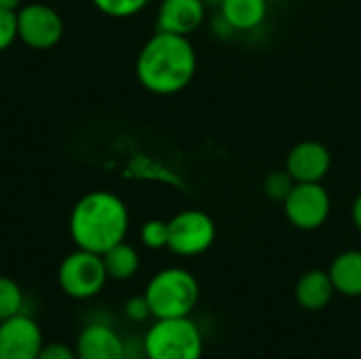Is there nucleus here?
Returning a JSON list of instances; mask_svg holds the SVG:
<instances>
[{
	"label": "nucleus",
	"instance_id": "11",
	"mask_svg": "<svg viewBox=\"0 0 361 359\" xmlns=\"http://www.w3.org/2000/svg\"><path fill=\"white\" fill-rule=\"evenodd\" d=\"M207 8L203 0H161L157 8V30L190 36L207 21Z\"/></svg>",
	"mask_w": 361,
	"mask_h": 359
},
{
	"label": "nucleus",
	"instance_id": "22",
	"mask_svg": "<svg viewBox=\"0 0 361 359\" xmlns=\"http://www.w3.org/2000/svg\"><path fill=\"white\" fill-rule=\"evenodd\" d=\"M125 317L133 324H144L152 317L150 313V307H148V300L146 296H131L127 303H125Z\"/></svg>",
	"mask_w": 361,
	"mask_h": 359
},
{
	"label": "nucleus",
	"instance_id": "6",
	"mask_svg": "<svg viewBox=\"0 0 361 359\" xmlns=\"http://www.w3.org/2000/svg\"><path fill=\"white\" fill-rule=\"evenodd\" d=\"M169 243L167 250L180 258H195L205 254L216 241V222L201 209H184L167 220Z\"/></svg>",
	"mask_w": 361,
	"mask_h": 359
},
{
	"label": "nucleus",
	"instance_id": "17",
	"mask_svg": "<svg viewBox=\"0 0 361 359\" xmlns=\"http://www.w3.org/2000/svg\"><path fill=\"white\" fill-rule=\"evenodd\" d=\"M23 305H25V298H23L19 284L11 277L0 275V322L21 313Z\"/></svg>",
	"mask_w": 361,
	"mask_h": 359
},
{
	"label": "nucleus",
	"instance_id": "24",
	"mask_svg": "<svg viewBox=\"0 0 361 359\" xmlns=\"http://www.w3.org/2000/svg\"><path fill=\"white\" fill-rule=\"evenodd\" d=\"M212 32H214V36H216V38H222V40H224V38H231V36H235V34H237V32L231 28V23H228L220 13H216V15H214V19H212Z\"/></svg>",
	"mask_w": 361,
	"mask_h": 359
},
{
	"label": "nucleus",
	"instance_id": "5",
	"mask_svg": "<svg viewBox=\"0 0 361 359\" xmlns=\"http://www.w3.org/2000/svg\"><path fill=\"white\" fill-rule=\"evenodd\" d=\"M108 281L104 258L99 254L76 248L68 254L57 269V284L61 292L74 300L95 298Z\"/></svg>",
	"mask_w": 361,
	"mask_h": 359
},
{
	"label": "nucleus",
	"instance_id": "15",
	"mask_svg": "<svg viewBox=\"0 0 361 359\" xmlns=\"http://www.w3.org/2000/svg\"><path fill=\"white\" fill-rule=\"evenodd\" d=\"M332 286L336 294L347 298L361 296V250H345L341 252L328 269Z\"/></svg>",
	"mask_w": 361,
	"mask_h": 359
},
{
	"label": "nucleus",
	"instance_id": "16",
	"mask_svg": "<svg viewBox=\"0 0 361 359\" xmlns=\"http://www.w3.org/2000/svg\"><path fill=\"white\" fill-rule=\"evenodd\" d=\"M102 258H104L108 279L127 281V279L135 277V273L140 271V254L127 241H121L118 245L110 248L106 254H102Z\"/></svg>",
	"mask_w": 361,
	"mask_h": 359
},
{
	"label": "nucleus",
	"instance_id": "1",
	"mask_svg": "<svg viewBox=\"0 0 361 359\" xmlns=\"http://www.w3.org/2000/svg\"><path fill=\"white\" fill-rule=\"evenodd\" d=\"M197 66L199 57L190 36L157 30L137 53L135 76L148 93L176 95L192 83Z\"/></svg>",
	"mask_w": 361,
	"mask_h": 359
},
{
	"label": "nucleus",
	"instance_id": "2",
	"mask_svg": "<svg viewBox=\"0 0 361 359\" xmlns=\"http://www.w3.org/2000/svg\"><path fill=\"white\" fill-rule=\"evenodd\" d=\"M129 224V209L118 195L93 190L74 203L68 231L76 248L102 256L127 239Z\"/></svg>",
	"mask_w": 361,
	"mask_h": 359
},
{
	"label": "nucleus",
	"instance_id": "26",
	"mask_svg": "<svg viewBox=\"0 0 361 359\" xmlns=\"http://www.w3.org/2000/svg\"><path fill=\"white\" fill-rule=\"evenodd\" d=\"M21 6H23V0H0V8H4V11L17 13Z\"/></svg>",
	"mask_w": 361,
	"mask_h": 359
},
{
	"label": "nucleus",
	"instance_id": "14",
	"mask_svg": "<svg viewBox=\"0 0 361 359\" xmlns=\"http://www.w3.org/2000/svg\"><path fill=\"white\" fill-rule=\"evenodd\" d=\"M218 13L239 34L258 30L269 17V0H222Z\"/></svg>",
	"mask_w": 361,
	"mask_h": 359
},
{
	"label": "nucleus",
	"instance_id": "9",
	"mask_svg": "<svg viewBox=\"0 0 361 359\" xmlns=\"http://www.w3.org/2000/svg\"><path fill=\"white\" fill-rule=\"evenodd\" d=\"M44 345L42 330L23 311L0 322V359H36Z\"/></svg>",
	"mask_w": 361,
	"mask_h": 359
},
{
	"label": "nucleus",
	"instance_id": "10",
	"mask_svg": "<svg viewBox=\"0 0 361 359\" xmlns=\"http://www.w3.org/2000/svg\"><path fill=\"white\" fill-rule=\"evenodd\" d=\"M332 167V152L317 140H302L294 144L286 157V171L296 184L300 182H324Z\"/></svg>",
	"mask_w": 361,
	"mask_h": 359
},
{
	"label": "nucleus",
	"instance_id": "13",
	"mask_svg": "<svg viewBox=\"0 0 361 359\" xmlns=\"http://www.w3.org/2000/svg\"><path fill=\"white\" fill-rule=\"evenodd\" d=\"M336 294L332 279L328 271L324 269H311L302 273L294 288L296 303L307 311H322L332 303V296Z\"/></svg>",
	"mask_w": 361,
	"mask_h": 359
},
{
	"label": "nucleus",
	"instance_id": "8",
	"mask_svg": "<svg viewBox=\"0 0 361 359\" xmlns=\"http://www.w3.org/2000/svg\"><path fill=\"white\" fill-rule=\"evenodd\" d=\"M63 36L61 15L44 2H27L17 11V40L30 49H53Z\"/></svg>",
	"mask_w": 361,
	"mask_h": 359
},
{
	"label": "nucleus",
	"instance_id": "7",
	"mask_svg": "<svg viewBox=\"0 0 361 359\" xmlns=\"http://www.w3.org/2000/svg\"><path fill=\"white\" fill-rule=\"evenodd\" d=\"M283 214L294 229L317 231L332 214V197L322 182L294 184L283 201Z\"/></svg>",
	"mask_w": 361,
	"mask_h": 359
},
{
	"label": "nucleus",
	"instance_id": "19",
	"mask_svg": "<svg viewBox=\"0 0 361 359\" xmlns=\"http://www.w3.org/2000/svg\"><path fill=\"white\" fill-rule=\"evenodd\" d=\"M140 241L144 248L148 250H165L167 243H169V224L167 220H159V218H152V220H146L140 229Z\"/></svg>",
	"mask_w": 361,
	"mask_h": 359
},
{
	"label": "nucleus",
	"instance_id": "21",
	"mask_svg": "<svg viewBox=\"0 0 361 359\" xmlns=\"http://www.w3.org/2000/svg\"><path fill=\"white\" fill-rule=\"evenodd\" d=\"M17 40V13L0 8V53Z\"/></svg>",
	"mask_w": 361,
	"mask_h": 359
},
{
	"label": "nucleus",
	"instance_id": "18",
	"mask_svg": "<svg viewBox=\"0 0 361 359\" xmlns=\"http://www.w3.org/2000/svg\"><path fill=\"white\" fill-rule=\"evenodd\" d=\"M93 6L112 19H129L142 13L150 0H91Z\"/></svg>",
	"mask_w": 361,
	"mask_h": 359
},
{
	"label": "nucleus",
	"instance_id": "4",
	"mask_svg": "<svg viewBox=\"0 0 361 359\" xmlns=\"http://www.w3.org/2000/svg\"><path fill=\"white\" fill-rule=\"evenodd\" d=\"M146 359H203V332L192 317L154 320L142 339Z\"/></svg>",
	"mask_w": 361,
	"mask_h": 359
},
{
	"label": "nucleus",
	"instance_id": "20",
	"mask_svg": "<svg viewBox=\"0 0 361 359\" xmlns=\"http://www.w3.org/2000/svg\"><path fill=\"white\" fill-rule=\"evenodd\" d=\"M294 184L296 182L292 180V176L286 169H277V171H273V174L267 176V180H264V193H267V197L271 201L283 203L286 197L290 195V190L294 188Z\"/></svg>",
	"mask_w": 361,
	"mask_h": 359
},
{
	"label": "nucleus",
	"instance_id": "25",
	"mask_svg": "<svg viewBox=\"0 0 361 359\" xmlns=\"http://www.w3.org/2000/svg\"><path fill=\"white\" fill-rule=\"evenodd\" d=\"M351 222H353L355 231L361 235V193L353 199V205H351Z\"/></svg>",
	"mask_w": 361,
	"mask_h": 359
},
{
	"label": "nucleus",
	"instance_id": "12",
	"mask_svg": "<svg viewBox=\"0 0 361 359\" xmlns=\"http://www.w3.org/2000/svg\"><path fill=\"white\" fill-rule=\"evenodd\" d=\"M78 359H127V343L104 322L87 324L74 345Z\"/></svg>",
	"mask_w": 361,
	"mask_h": 359
},
{
	"label": "nucleus",
	"instance_id": "27",
	"mask_svg": "<svg viewBox=\"0 0 361 359\" xmlns=\"http://www.w3.org/2000/svg\"><path fill=\"white\" fill-rule=\"evenodd\" d=\"M203 2H205V4H207V6H216V8H218V6H220V2H222V0H203Z\"/></svg>",
	"mask_w": 361,
	"mask_h": 359
},
{
	"label": "nucleus",
	"instance_id": "23",
	"mask_svg": "<svg viewBox=\"0 0 361 359\" xmlns=\"http://www.w3.org/2000/svg\"><path fill=\"white\" fill-rule=\"evenodd\" d=\"M36 359H78L74 347L66 343H44Z\"/></svg>",
	"mask_w": 361,
	"mask_h": 359
},
{
	"label": "nucleus",
	"instance_id": "3",
	"mask_svg": "<svg viewBox=\"0 0 361 359\" xmlns=\"http://www.w3.org/2000/svg\"><path fill=\"white\" fill-rule=\"evenodd\" d=\"M144 296L154 320L190 317L199 305L201 288L188 269L167 267L150 277Z\"/></svg>",
	"mask_w": 361,
	"mask_h": 359
}]
</instances>
